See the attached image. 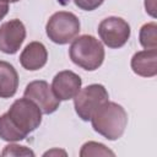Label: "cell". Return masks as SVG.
<instances>
[{"label":"cell","mask_w":157,"mask_h":157,"mask_svg":"<svg viewBox=\"0 0 157 157\" xmlns=\"http://www.w3.org/2000/svg\"><path fill=\"white\" fill-rule=\"evenodd\" d=\"M90 120L96 132L113 141L124 134L128 124V114L120 104L105 101L94 110Z\"/></svg>","instance_id":"cell-1"},{"label":"cell","mask_w":157,"mask_h":157,"mask_svg":"<svg viewBox=\"0 0 157 157\" xmlns=\"http://www.w3.org/2000/svg\"><path fill=\"white\" fill-rule=\"evenodd\" d=\"M69 55L71 61L87 71L97 70L104 60L103 44L90 34H83L72 40Z\"/></svg>","instance_id":"cell-2"},{"label":"cell","mask_w":157,"mask_h":157,"mask_svg":"<svg viewBox=\"0 0 157 157\" xmlns=\"http://www.w3.org/2000/svg\"><path fill=\"white\" fill-rule=\"evenodd\" d=\"M45 32L52 42L56 44H67L78 34L80 20L72 12L58 11L49 17Z\"/></svg>","instance_id":"cell-3"},{"label":"cell","mask_w":157,"mask_h":157,"mask_svg":"<svg viewBox=\"0 0 157 157\" xmlns=\"http://www.w3.org/2000/svg\"><path fill=\"white\" fill-rule=\"evenodd\" d=\"M7 115L11 121L27 135L36 130L42 123V110L33 101L26 97L16 99L7 110Z\"/></svg>","instance_id":"cell-4"},{"label":"cell","mask_w":157,"mask_h":157,"mask_svg":"<svg viewBox=\"0 0 157 157\" xmlns=\"http://www.w3.org/2000/svg\"><path fill=\"white\" fill-rule=\"evenodd\" d=\"M105 101H108V92L103 85L92 83L80 90L74 97V105L77 115L88 121L94 110Z\"/></svg>","instance_id":"cell-5"},{"label":"cell","mask_w":157,"mask_h":157,"mask_svg":"<svg viewBox=\"0 0 157 157\" xmlns=\"http://www.w3.org/2000/svg\"><path fill=\"white\" fill-rule=\"evenodd\" d=\"M130 26L121 17L110 16L98 26V34L102 42L112 49L121 48L130 38Z\"/></svg>","instance_id":"cell-6"},{"label":"cell","mask_w":157,"mask_h":157,"mask_svg":"<svg viewBox=\"0 0 157 157\" xmlns=\"http://www.w3.org/2000/svg\"><path fill=\"white\" fill-rule=\"evenodd\" d=\"M23 96L33 101L44 114L54 113L60 104V101L53 93L52 86H49V83L43 80L29 82L26 86Z\"/></svg>","instance_id":"cell-7"},{"label":"cell","mask_w":157,"mask_h":157,"mask_svg":"<svg viewBox=\"0 0 157 157\" xmlns=\"http://www.w3.org/2000/svg\"><path fill=\"white\" fill-rule=\"evenodd\" d=\"M26 38L25 25L17 20H10L0 26V50L5 54H15Z\"/></svg>","instance_id":"cell-8"},{"label":"cell","mask_w":157,"mask_h":157,"mask_svg":"<svg viewBox=\"0 0 157 157\" xmlns=\"http://www.w3.org/2000/svg\"><path fill=\"white\" fill-rule=\"evenodd\" d=\"M82 81L77 74L70 70L58 72L52 82V90L59 101H67L74 98L81 90Z\"/></svg>","instance_id":"cell-9"},{"label":"cell","mask_w":157,"mask_h":157,"mask_svg":"<svg viewBox=\"0 0 157 157\" xmlns=\"http://www.w3.org/2000/svg\"><path fill=\"white\" fill-rule=\"evenodd\" d=\"M48 60V52L43 43L31 42L25 47L20 55V63L23 69L29 71H36L42 69Z\"/></svg>","instance_id":"cell-10"},{"label":"cell","mask_w":157,"mask_h":157,"mask_svg":"<svg viewBox=\"0 0 157 157\" xmlns=\"http://www.w3.org/2000/svg\"><path fill=\"white\" fill-rule=\"evenodd\" d=\"M132 71L142 77H153L157 74V50L145 49L135 53L131 58Z\"/></svg>","instance_id":"cell-11"},{"label":"cell","mask_w":157,"mask_h":157,"mask_svg":"<svg viewBox=\"0 0 157 157\" xmlns=\"http://www.w3.org/2000/svg\"><path fill=\"white\" fill-rule=\"evenodd\" d=\"M18 88L16 69L7 61L0 60V98L13 97Z\"/></svg>","instance_id":"cell-12"},{"label":"cell","mask_w":157,"mask_h":157,"mask_svg":"<svg viewBox=\"0 0 157 157\" xmlns=\"http://www.w3.org/2000/svg\"><path fill=\"white\" fill-rule=\"evenodd\" d=\"M27 134L22 132L9 118L7 113L0 115V137L9 142L21 141L26 139Z\"/></svg>","instance_id":"cell-13"},{"label":"cell","mask_w":157,"mask_h":157,"mask_svg":"<svg viewBox=\"0 0 157 157\" xmlns=\"http://www.w3.org/2000/svg\"><path fill=\"white\" fill-rule=\"evenodd\" d=\"M140 44L145 49H157V25L156 22L145 23L140 29Z\"/></svg>","instance_id":"cell-14"},{"label":"cell","mask_w":157,"mask_h":157,"mask_svg":"<svg viewBox=\"0 0 157 157\" xmlns=\"http://www.w3.org/2000/svg\"><path fill=\"white\" fill-rule=\"evenodd\" d=\"M115 153L110 151L108 147H105L103 144L88 141L82 145L80 156L81 157H88V156H114Z\"/></svg>","instance_id":"cell-15"},{"label":"cell","mask_w":157,"mask_h":157,"mask_svg":"<svg viewBox=\"0 0 157 157\" xmlns=\"http://www.w3.org/2000/svg\"><path fill=\"white\" fill-rule=\"evenodd\" d=\"M2 156H34V152L26 146H20L16 144H10L5 146L4 151L1 152Z\"/></svg>","instance_id":"cell-16"},{"label":"cell","mask_w":157,"mask_h":157,"mask_svg":"<svg viewBox=\"0 0 157 157\" xmlns=\"http://www.w3.org/2000/svg\"><path fill=\"white\" fill-rule=\"evenodd\" d=\"M104 0H74L75 5L85 11H92L96 10L97 7H99L103 4Z\"/></svg>","instance_id":"cell-17"},{"label":"cell","mask_w":157,"mask_h":157,"mask_svg":"<svg viewBox=\"0 0 157 157\" xmlns=\"http://www.w3.org/2000/svg\"><path fill=\"white\" fill-rule=\"evenodd\" d=\"M145 7H146V12H148L152 17H156V1L155 0H146Z\"/></svg>","instance_id":"cell-18"},{"label":"cell","mask_w":157,"mask_h":157,"mask_svg":"<svg viewBox=\"0 0 157 157\" xmlns=\"http://www.w3.org/2000/svg\"><path fill=\"white\" fill-rule=\"evenodd\" d=\"M9 12V2L6 0H0V20H2Z\"/></svg>","instance_id":"cell-19"},{"label":"cell","mask_w":157,"mask_h":157,"mask_svg":"<svg viewBox=\"0 0 157 157\" xmlns=\"http://www.w3.org/2000/svg\"><path fill=\"white\" fill-rule=\"evenodd\" d=\"M54 153H64V155H66V152H65V151H58V150H53V151H48V152H45V153H44V156H48V155H54Z\"/></svg>","instance_id":"cell-20"},{"label":"cell","mask_w":157,"mask_h":157,"mask_svg":"<svg viewBox=\"0 0 157 157\" xmlns=\"http://www.w3.org/2000/svg\"><path fill=\"white\" fill-rule=\"evenodd\" d=\"M7 2H17V1H20V0H6Z\"/></svg>","instance_id":"cell-21"}]
</instances>
